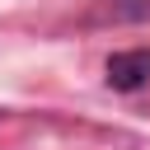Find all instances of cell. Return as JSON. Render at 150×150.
Segmentation results:
<instances>
[{"mask_svg":"<svg viewBox=\"0 0 150 150\" xmlns=\"http://www.w3.org/2000/svg\"><path fill=\"white\" fill-rule=\"evenodd\" d=\"M108 84L131 94V89H145L150 84V52L145 47H131V52H112L108 56Z\"/></svg>","mask_w":150,"mask_h":150,"instance_id":"cell-1","label":"cell"},{"mask_svg":"<svg viewBox=\"0 0 150 150\" xmlns=\"http://www.w3.org/2000/svg\"><path fill=\"white\" fill-rule=\"evenodd\" d=\"M145 19H150V0H94L84 9L89 28H103V23H145Z\"/></svg>","mask_w":150,"mask_h":150,"instance_id":"cell-2","label":"cell"}]
</instances>
